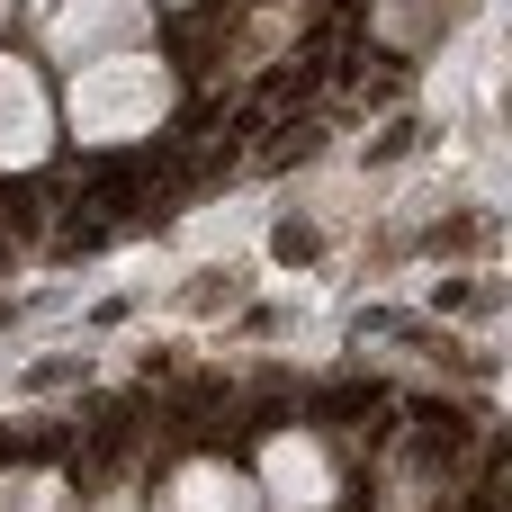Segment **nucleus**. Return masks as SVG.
I'll list each match as a JSON object with an SVG mask.
<instances>
[{
    "instance_id": "nucleus-1",
    "label": "nucleus",
    "mask_w": 512,
    "mask_h": 512,
    "mask_svg": "<svg viewBox=\"0 0 512 512\" xmlns=\"http://www.w3.org/2000/svg\"><path fill=\"white\" fill-rule=\"evenodd\" d=\"M324 414H333V423H369V432H378V414H387V387H342V396H324Z\"/></svg>"
}]
</instances>
